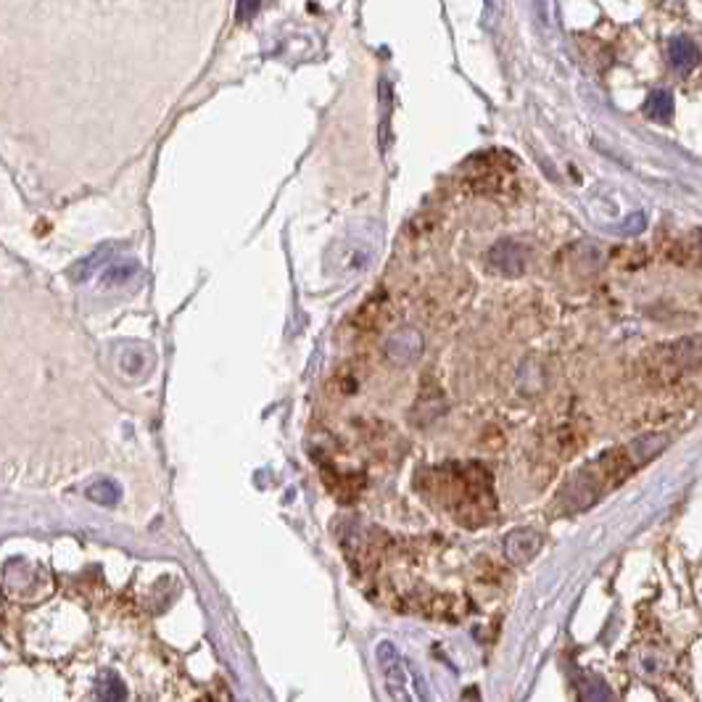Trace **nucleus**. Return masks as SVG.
Listing matches in <instances>:
<instances>
[{"label":"nucleus","instance_id":"4","mask_svg":"<svg viewBox=\"0 0 702 702\" xmlns=\"http://www.w3.org/2000/svg\"><path fill=\"white\" fill-rule=\"evenodd\" d=\"M529 248L518 240H496L488 254H486V262L499 272V275H507V278H518L526 272L529 267Z\"/></svg>","mask_w":702,"mask_h":702},{"label":"nucleus","instance_id":"6","mask_svg":"<svg viewBox=\"0 0 702 702\" xmlns=\"http://www.w3.org/2000/svg\"><path fill=\"white\" fill-rule=\"evenodd\" d=\"M386 354L393 365L399 367H407V365H415L423 354V335L420 330L415 327H404L399 333H393L386 343Z\"/></svg>","mask_w":702,"mask_h":702},{"label":"nucleus","instance_id":"13","mask_svg":"<svg viewBox=\"0 0 702 702\" xmlns=\"http://www.w3.org/2000/svg\"><path fill=\"white\" fill-rule=\"evenodd\" d=\"M578 698L581 700H613V692L608 690V684L600 679V676H586L581 684H578Z\"/></svg>","mask_w":702,"mask_h":702},{"label":"nucleus","instance_id":"9","mask_svg":"<svg viewBox=\"0 0 702 702\" xmlns=\"http://www.w3.org/2000/svg\"><path fill=\"white\" fill-rule=\"evenodd\" d=\"M135 272H138L135 259H114V262H106V267L101 272V283L103 286H119V283H127Z\"/></svg>","mask_w":702,"mask_h":702},{"label":"nucleus","instance_id":"12","mask_svg":"<svg viewBox=\"0 0 702 702\" xmlns=\"http://www.w3.org/2000/svg\"><path fill=\"white\" fill-rule=\"evenodd\" d=\"M122 496V488L114 483V480H98L87 488V499L95 502V504H103V507H114Z\"/></svg>","mask_w":702,"mask_h":702},{"label":"nucleus","instance_id":"8","mask_svg":"<svg viewBox=\"0 0 702 702\" xmlns=\"http://www.w3.org/2000/svg\"><path fill=\"white\" fill-rule=\"evenodd\" d=\"M154 367V351L143 349V346H125L122 357H119V370L130 378H141L149 375Z\"/></svg>","mask_w":702,"mask_h":702},{"label":"nucleus","instance_id":"3","mask_svg":"<svg viewBox=\"0 0 702 702\" xmlns=\"http://www.w3.org/2000/svg\"><path fill=\"white\" fill-rule=\"evenodd\" d=\"M658 357L663 359L660 367H671L676 375L698 370V367H702V335L679 338L676 343H668L666 349H660Z\"/></svg>","mask_w":702,"mask_h":702},{"label":"nucleus","instance_id":"11","mask_svg":"<svg viewBox=\"0 0 702 702\" xmlns=\"http://www.w3.org/2000/svg\"><path fill=\"white\" fill-rule=\"evenodd\" d=\"M644 114L650 119H658V122H668L674 117V98L668 90H655L647 103H644Z\"/></svg>","mask_w":702,"mask_h":702},{"label":"nucleus","instance_id":"2","mask_svg":"<svg viewBox=\"0 0 702 702\" xmlns=\"http://www.w3.org/2000/svg\"><path fill=\"white\" fill-rule=\"evenodd\" d=\"M507 154H478L475 158H470L468 169V185L475 193H494L502 188L504 177H507Z\"/></svg>","mask_w":702,"mask_h":702},{"label":"nucleus","instance_id":"10","mask_svg":"<svg viewBox=\"0 0 702 702\" xmlns=\"http://www.w3.org/2000/svg\"><path fill=\"white\" fill-rule=\"evenodd\" d=\"M671 61H674V67H676L679 72H690V69L698 67L700 53H698L695 43H690V40H684V37H676V40L671 43Z\"/></svg>","mask_w":702,"mask_h":702},{"label":"nucleus","instance_id":"7","mask_svg":"<svg viewBox=\"0 0 702 702\" xmlns=\"http://www.w3.org/2000/svg\"><path fill=\"white\" fill-rule=\"evenodd\" d=\"M542 549V534L534 529H515L507 539H504V554L510 562H529L539 554Z\"/></svg>","mask_w":702,"mask_h":702},{"label":"nucleus","instance_id":"15","mask_svg":"<svg viewBox=\"0 0 702 702\" xmlns=\"http://www.w3.org/2000/svg\"><path fill=\"white\" fill-rule=\"evenodd\" d=\"M378 314H381V304H378V299H370V302H367V307L359 312V325H362V327H373V325L378 322Z\"/></svg>","mask_w":702,"mask_h":702},{"label":"nucleus","instance_id":"1","mask_svg":"<svg viewBox=\"0 0 702 702\" xmlns=\"http://www.w3.org/2000/svg\"><path fill=\"white\" fill-rule=\"evenodd\" d=\"M378 240L373 233H351L335 240L325 256V270L330 275H354L362 272L375 256Z\"/></svg>","mask_w":702,"mask_h":702},{"label":"nucleus","instance_id":"16","mask_svg":"<svg viewBox=\"0 0 702 702\" xmlns=\"http://www.w3.org/2000/svg\"><path fill=\"white\" fill-rule=\"evenodd\" d=\"M256 8H259V0H240V3H238V19L243 21V19L254 16Z\"/></svg>","mask_w":702,"mask_h":702},{"label":"nucleus","instance_id":"5","mask_svg":"<svg viewBox=\"0 0 702 702\" xmlns=\"http://www.w3.org/2000/svg\"><path fill=\"white\" fill-rule=\"evenodd\" d=\"M375 658H378V666L383 671V679H386L391 698L393 700H412L409 692H407V671H404L399 650L391 641H381L378 650H375Z\"/></svg>","mask_w":702,"mask_h":702},{"label":"nucleus","instance_id":"14","mask_svg":"<svg viewBox=\"0 0 702 702\" xmlns=\"http://www.w3.org/2000/svg\"><path fill=\"white\" fill-rule=\"evenodd\" d=\"M98 698H103V700H125L127 698V690H125V684L119 682V676L117 674H103V679H101V684H98Z\"/></svg>","mask_w":702,"mask_h":702}]
</instances>
